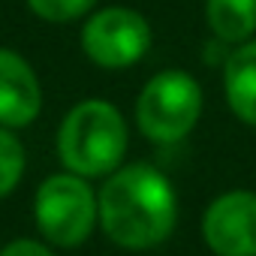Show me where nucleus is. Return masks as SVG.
<instances>
[{"label": "nucleus", "instance_id": "1", "mask_svg": "<svg viewBox=\"0 0 256 256\" xmlns=\"http://www.w3.org/2000/svg\"><path fill=\"white\" fill-rule=\"evenodd\" d=\"M100 229L124 250H154L178 226L172 181L151 163L118 166L96 193Z\"/></svg>", "mask_w": 256, "mask_h": 256}, {"label": "nucleus", "instance_id": "2", "mask_svg": "<svg viewBox=\"0 0 256 256\" xmlns=\"http://www.w3.org/2000/svg\"><path fill=\"white\" fill-rule=\"evenodd\" d=\"M130 130L124 114L106 100H82L66 112L58 130V157L66 172L82 178L112 175L126 154Z\"/></svg>", "mask_w": 256, "mask_h": 256}, {"label": "nucleus", "instance_id": "3", "mask_svg": "<svg viewBox=\"0 0 256 256\" xmlns=\"http://www.w3.org/2000/svg\"><path fill=\"white\" fill-rule=\"evenodd\" d=\"M202 118V88L184 70L157 72L136 100L139 133L154 145H178Z\"/></svg>", "mask_w": 256, "mask_h": 256}, {"label": "nucleus", "instance_id": "4", "mask_svg": "<svg viewBox=\"0 0 256 256\" xmlns=\"http://www.w3.org/2000/svg\"><path fill=\"white\" fill-rule=\"evenodd\" d=\"M34 220L40 235L54 247H82L100 226L96 193L76 172L48 175L34 196Z\"/></svg>", "mask_w": 256, "mask_h": 256}, {"label": "nucleus", "instance_id": "5", "mask_svg": "<svg viewBox=\"0 0 256 256\" xmlns=\"http://www.w3.org/2000/svg\"><path fill=\"white\" fill-rule=\"evenodd\" d=\"M78 40H82V52L96 66L126 70L148 54L154 34L142 12L126 6H106L84 22Z\"/></svg>", "mask_w": 256, "mask_h": 256}, {"label": "nucleus", "instance_id": "6", "mask_svg": "<svg viewBox=\"0 0 256 256\" xmlns=\"http://www.w3.org/2000/svg\"><path fill=\"white\" fill-rule=\"evenodd\" d=\"M202 241L214 256H256V193H220L202 214Z\"/></svg>", "mask_w": 256, "mask_h": 256}, {"label": "nucleus", "instance_id": "7", "mask_svg": "<svg viewBox=\"0 0 256 256\" xmlns=\"http://www.w3.org/2000/svg\"><path fill=\"white\" fill-rule=\"evenodd\" d=\"M42 108V84L34 66L12 48L0 46V126L22 130Z\"/></svg>", "mask_w": 256, "mask_h": 256}, {"label": "nucleus", "instance_id": "8", "mask_svg": "<svg viewBox=\"0 0 256 256\" xmlns=\"http://www.w3.org/2000/svg\"><path fill=\"white\" fill-rule=\"evenodd\" d=\"M223 94L232 114L256 126V40L235 46L223 60Z\"/></svg>", "mask_w": 256, "mask_h": 256}, {"label": "nucleus", "instance_id": "9", "mask_svg": "<svg viewBox=\"0 0 256 256\" xmlns=\"http://www.w3.org/2000/svg\"><path fill=\"white\" fill-rule=\"evenodd\" d=\"M205 22L217 42L241 46L256 34V0H205Z\"/></svg>", "mask_w": 256, "mask_h": 256}, {"label": "nucleus", "instance_id": "10", "mask_svg": "<svg viewBox=\"0 0 256 256\" xmlns=\"http://www.w3.org/2000/svg\"><path fill=\"white\" fill-rule=\"evenodd\" d=\"M24 166H28V157L18 136L10 126H0V199H6L22 184Z\"/></svg>", "mask_w": 256, "mask_h": 256}, {"label": "nucleus", "instance_id": "11", "mask_svg": "<svg viewBox=\"0 0 256 256\" xmlns=\"http://www.w3.org/2000/svg\"><path fill=\"white\" fill-rule=\"evenodd\" d=\"M96 0H28V6L36 18L52 22V24H64V22H76L82 16H88L94 10Z\"/></svg>", "mask_w": 256, "mask_h": 256}, {"label": "nucleus", "instance_id": "12", "mask_svg": "<svg viewBox=\"0 0 256 256\" xmlns=\"http://www.w3.org/2000/svg\"><path fill=\"white\" fill-rule=\"evenodd\" d=\"M0 256H58V253L36 238H16L6 247H0Z\"/></svg>", "mask_w": 256, "mask_h": 256}]
</instances>
